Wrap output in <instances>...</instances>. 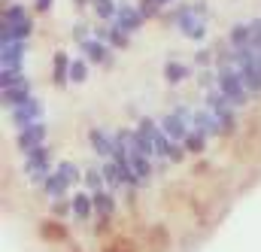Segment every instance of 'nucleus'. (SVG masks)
<instances>
[{
    "mask_svg": "<svg viewBox=\"0 0 261 252\" xmlns=\"http://www.w3.org/2000/svg\"><path fill=\"white\" fill-rule=\"evenodd\" d=\"M43 137H46V131H43V125H37V122L28 125V128H21V134H18V149L34 152V149H40Z\"/></svg>",
    "mask_w": 261,
    "mask_h": 252,
    "instance_id": "1",
    "label": "nucleus"
},
{
    "mask_svg": "<svg viewBox=\"0 0 261 252\" xmlns=\"http://www.w3.org/2000/svg\"><path fill=\"white\" fill-rule=\"evenodd\" d=\"M37 116H40V104H34V100H24V104H18L15 107V113H12V119H15V125L28 128L37 122Z\"/></svg>",
    "mask_w": 261,
    "mask_h": 252,
    "instance_id": "2",
    "label": "nucleus"
},
{
    "mask_svg": "<svg viewBox=\"0 0 261 252\" xmlns=\"http://www.w3.org/2000/svg\"><path fill=\"white\" fill-rule=\"evenodd\" d=\"M94 213H97L100 219H110V216L116 213V194H113V191H97V194H94Z\"/></svg>",
    "mask_w": 261,
    "mask_h": 252,
    "instance_id": "3",
    "label": "nucleus"
},
{
    "mask_svg": "<svg viewBox=\"0 0 261 252\" xmlns=\"http://www.w3.org/2000/svg\"><path fill=\"white\" fill-rule=\"evenodd\" d=\"M73 213H76V219H88L91 213H94V194H76L73 197Z\"/></svg>",
    "mask_w": 261,
    "mask_h": 252,
    "instance_id": "4",
    "label": "nucleus"
},
{
    "mask_svg": "<svg viewBox=\"0 0 261 252\" xmlns=\"http://www.w3.org/2000/svg\"><path fill=\"white\" fill-rule=\"evenodd\" d=\"M91 146L97 149V155H100V158H107V161L113 158V140H110L103 131H91Z\"/></svg>",
    "mask_w": 261,
    "mask_h": 252,
    "instance_id": "5",
    "label": "nucleus"
},
{
    "mask_svg": "<svg viewBox=\"0 0 261 252\" xmlns=\"http://www.w3.org/2000/svg\"><path fill=\"white\" fill-rule=\"evenodd\" d=\"M40 237H43V240H52V243H58V240H67V231H64V225L43 222V225H40Z\"/></svg>",
    "mask_w": 261,
    "mask_h": 252,
    "instance_id": "6",
    "label": "nucleus"
},
{
    "mask_svg": "<svg viewBox=\"0 0 261 252\" xmlns=\"http://www.w3.org/2000/svg\"><path fill=\"white\" fill-rule=\"evenodd\" d=\"M67 186H70V183H67V180L61 177V173H58V170H55V173H52V177L46 180V191H49L52 197H64Z\"/></svg>",
    "mask_w": 261,
    "mask_h": 252,
    "instance_id": "7",
    "label": "nucleus"
},
{
    "mask_svg": "<svg viewBox=\"0 0 261 252\" xmlns=\"http://www.w3.org/2000/svg\"><path fill=\"white\" fill-rule=\"evenodd\" d=\"M182 146H186L189 152H203V134H200V131H189V137L182 140Z\"/></svg>",
    "mask_w": 261,
    "mask_h": 252,
    "instance_id": "8",
    "label": "nucleus"
},
{
    "mask_svg": "<svg viewBox=\"0 0 261 252\" xmlns=\"http://www.w3.org/2000/svg\"><path fill=\"white\" fill-rule=\"evenodd\" d=\"M103 183H107V180H103V173H100V170H88V173H85V186L94 191V194H97V191H103Z\"/></svg>",
    "mask_w": 261,
    "mask_h": 252,
    "instance_id": "9",
    "label": "nucleus"
},
{
    "mask_svg": "<svg viewBox=\"0 0 261 252\" xmlns=\"http://www.w3.org/2000/svg\"><path fill=\"white\" fill-rule=\"evenodd\" d=\"M58 173L64 177L67 183H76V180H79V167H76L73 161H61V164H58Z\"/></svg>",
    "mask_w": 261,
    "mask_h": 252,
    "instance_id": "10",
    "label": "nucleus"
},
{
    "mask_svg": "<svg viewBox=\"0 0 261 252\" xmlns=\"http://www.w3.org/2000/svg\"><path fill=\"white\" fill-rule=\"evenodd\" d=\"M97 6H100V15H113V3L110 0H100Z\"/></svg>",
    "mask_w": 261,
    "mask_h": 252,
    "instance_id": "11",
    "label": "nucleus"
},
{
    "mask_svg": "<svg viewBox=\"0 0 261 252\" xmlns=\"http://www.w3.org/2000/svg\"><path fill=\"white\" fill-rule=\"evenodd\" d=\"M85 76V67L82 64H73V79H82Z\"/></svg>",
    "mask_w": 261,
    "mask_h": 252,
    "instance_id": "12",
    "label": "nucleus"
},
{
    "mask_svg": "<svg viewBox=\"0 0 261 252\" xmlns=\"http://www.w3.org/2000/svg\"><path fill=\"white\" fill-rule=\"evenodd\" d=\"M49 3H52V0H40V9H49Z\"/></svg>",
    "mask_w": 261,
    "mask_h": 252,
    "instance_id": "13",
    "label": "nucleus"
}]
</instances>
